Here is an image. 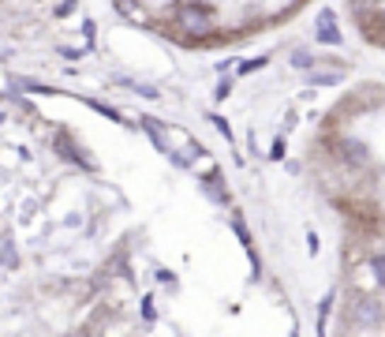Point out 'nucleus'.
Listing matches in <instances>:
<instances>
[{
    "label": "nucleus",
    "instance_id": "3",
    "mask_svg": "<svg viewBox=\"0 0 385 337\" xmlns=\"http://www.w3.org/2000/svg\"><path fill=\"white\" fill-rule=\"evenodd\" d=\"M318 38H322V42H329V45H337V42H340V30H337L333 11H329V8L318 11Z\"/></svg>",
    "mask_w": 385,
    "mask_h": 337
},
{
    "label": "nucleus",
    "instance_id": "6",
    "mask_svg": "<svg viewBox=\"0 0 385 337\" xmlns=\"http://www.w3.org/2000/svg\"><path fill=\"white\" fill-rule=\"evenodd\" d=\"M314 83L318 86H333V83H340V75H314Z\"/></svg>",
    "mask_w": 385,
    "mask_h": 337
},
{
    "label": "nucleus",
    "instance_id": "2",
    "mask_svg": "<svg viewBox=\"0 0 385 337\" xmlns=\"http://www.w3.org/2000/svg\"><path fill=\"white\" fill-rule=\"evenodd\" d=\"M378 322H381V304L370 300V296H363V300L355 304V326H360V330H374Z\"/></svg>",
    "mask_w": 385,
    "mask_h": 337
},
{
    "label": "nucleus",
    "instance_id": "4",
    "mask_svg": "<svg viewBox=\"0 0 385 337\" xmlns=\"http://www.w3.org/2000/svg\"><path fill=\"white\" fill-rule=\"evenodd\" d=\"M348 158H352L355 165H363V161H367V150L360 147V142H344V161H348Z\"/></svg>",
    "mask_w": 385,
    "mask_h": 337
},
{
    "label": "nucleus",
    "instance_id": "5",
    "mask_svg": "<svg viewBox=\"0 0 385 337\" xmlns=\"http://www.w3.org/2000/svg\"><path fill=\"white\" fill-rule=\"evenodd\" d=\"M370 270H374V281L385 289V255H374V263H370Z\"/></svg>",
    "mask_w": 385,
    "mask_h": 337
},
{
    "label": "nucleus",
    "instance_id": "1",
    "mask_svg": "<svg viewBox=\"0 0 385 337\" xmlns=\"http://www.w3.org/2000/svg\"><path fill=\"white\" fill-rule=\"evenodd\" d=\"M176 23H180V30H188V34H206L209 30V8H202V4H180Z\"/></svg>",
    "mask_w": 385,
    "mask_h": 337
}]
</instances>
